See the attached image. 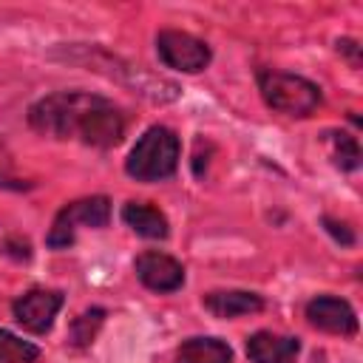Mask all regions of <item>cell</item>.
Returning a JSON list of instances; mask_svg holds the SVG:
<instances>
[{"label":"cell","instance_id":"obj_12","mask_svg":"<svg viewBox=\"0 0 363 363\" xmlns=\"http://www.w3.org/2000/svg\"><path fill=\"white\" fill-rule=\"evenodd\" d=\"M122 218L130 230H136L145 238H167V218H164V213H159L150 204L128 201L122 207Z\"/></svg>","mask_w":363,"mask_h":363},{"label":"cell","instance_id":"obj_2","mask_svg":"<svg viewBox=\"0 0 363 363\" xmlns=\"http://www.w3.org/2000/svg\"><path fill=\"white\" fill-rule=\"evenodd\" d=\"M179 164V136L170 128H150L145 130V136L133 145L125 170L136 179V182H159L167 179Z\"/></svg>","mask_w":363,"mask_h":363},{"label":"cell","instance_id":"obj_13","mask_svg":"<svg viewBox=\"0 0 363 363\" xmlns=\"http://www.w3.org/2000/svg\"><path fill=\"white\" fill-rule=\"evenodd\" d=\"M326 142H329V153H332V162L340 167V170H357L360 167V147H357V139L349 136V133H337V130H329L326 133Z\"/></svg>","mask_w":363,"mask_h":363},{"label":"cell","instance_id":"obj_11","mask_svg":"<svg viewBox=\"0 0 363 363\" xmlns=\"http://www.w3.org/2000/svg\"><path fill=\"white\" fill-rule=\"evenodd\" d=\"M176 363H233V352L218 337H190L179 346Z\"/></svg>","mask_w":363,"mask_h":363},{"label":"cell","instance_id":"obj_14","mask_svg":"<svg viewBox=\"0 0 363 363\" xmlns=\"http://www.w3.org/2000/svg\"><path fill=\"white\" fill-rule=\"evenodd\" d=\"M40 357V349L11 332L0 329V363H34Z\"/></svg>","mask_w":363,"mask_h":363},{"label":"cell","instance_id":"obj_16","mask_svg":"<svg viewBox=\"0 0 363 363\" xmlns=\"http://www.w3.org/2000/svg\"><path fill=\"white\" fill-rule=\"evenodd\" d=\"M323 224H326V230L337 238V241H343V244H354V233L343 224V221H335V218H323Z\"/></svg>","mask_w":363,"mask_h":363},{"label":"cell","instance_id":"obj_4","mask_svg":"<svg viewBox=\"0 0 363 363\" xmlns=\"http://www.w3.org/2000/svg\"><path fill=\"white\" fill-rule=\"evenodd\" d=\"M111 218V201L105 196H91V199H79V201H71L68 207L60 210L51 233H48V247L60 250V247H68L74 241V233H77V224H85V227H105Z\"/></svg>","mask_w":363,"mask_h":363},{"label":"cell","instance_id":"obj_15","mask_svg":"<svg viewBox=\"0 0 363 363\" xmlns=\"http://www.w3.org/2000/svg\"><path fill=\"white\" fill-rule=\"evenodd\" d=\"M102 318H105L102 309H88V312H82V315L71 323V343H74V346H88V343L94 340L96 329L102 326Z\"/></svg>","mask_w":363,"mask_h":363},{"label":"cell","instance_id":"obj_3","mask_svg":"<svg viewBox=\"0 0 363 363\" xmlns=\"http://www.w3.org/2000/svg\"><path fill=\"white\" fill-rule=\"evenodd\" d=\"M258 88L264 102L286 116H309L320 105V88L298 74L286 71H261Z\"/></svg>","mask_w":363,"mask_h":363},{"label":"cell","instance_id":"obj_7","mask_svg":"<svg viewBox=\"0 0 363 363\" xmlns=\"http://www.w3.org/2000/svg\"><path fill=\"white\" fill-rule=\"evenodd\" d=\"M133 269L139 281L153 292H176L184 284V267L164 252H142Z\"/></svg>","mask_w":363,"mask_h":363},{"label":"cell","instance_id":"obj_6","mask_svg":"<svg viewBox=\"0 0 363 363\" xmlns=\"http://www.w3.org/2000/svg\"><path fill=\"white\" fill-rule=\"evenodd\" d=\"M62 306V295L54 289H31L14 301V318L23 329L43 335L51 329L57 312Z\"/></svg>","mask_w":363,"mask_h":363},{"label":"cell","instance_id":"obj_5","mask_svg":"<svg viewBox=\"0 0 363 363\" xmlns=\"http://www.w3.org/2000/svg\"><path fill=\"white\" fill-rule=\"evenodd\" d=\"M156 51L167 68H176L184 74H196V71L207 68V62H210V48L199 37H193L187 31H176V28L159 31Z\"/></svg>","mask_w":363,"mask_h":363},{"label":"cell","instance_id":"obj_8","mask_svg":"<svg viewBox=\"0 0 363 363\" xmlns=\"http://www.w3.org/2000/svg\"><path fill=\"white\" fill-rule=\"evenodd\" d=\"M306 318L312 326L323 329V332H335V335H354L357 332V315L354 309L332 295H320L315 301L306 303Z\"/></svg>","mask_w":363,"mask_h":363},{"label":"cell","instance_id":"obj_17","mask_svg":"<svg viewBox=\"0 0 363 363\" xmlns=\"http://www.w3.org/2000/svg\"><path fill=\"white\" fill-rule=\"evenodd\" d=\"M337 51H343V54L352 60L354 68L360 65V45H357L354 40H340V43H337Z\"/></svg>","mask_w":363,"mask_h":363},{"label":"cell","instance_id":"obj_10","mask_svg":"<svg viewBox=\"0 0 363 363\" xmlns=\"http://www.w3.org/2000/svg\"><path fill=\"white\" fill-rule=\"evenodd\" d=\"M204 306L216 315V318H238V315H250L258 312L264 306L261 295L255 292H244V289H221V292H210L204 298Z\"/></svg>","mask_w":363,"mask_h":363},{"label":"cell","instance_id":"obj_1","mask_svg":"<svg viewBox=\"0 0 363 363\" xmlns=\"http://www.w3.org/2000/svg\"><path fill=\"white\" fill-rule=\"evenodd\" d=\"M28 122L34 130L54 139H82L94 147H113L125 136V116L102 96L85 91H62L40 99Z\"/></svg>","mask_w":363,"mask_h":363},{"label":"cell","instance_id":"obj_9","mask_svg":"<svg viewBox=\"0 0 363 363\" xmlns=\"http://www.w3.org/2000/svg\"><path fill=\"white\" fill-rule=\"evenodd\" d=\"M301 352V343L295 337L272 335V332H255L247 340V357L252 363H295Z\"/></svg>","mask_w":363,"mask_h":363}]
</instances>
